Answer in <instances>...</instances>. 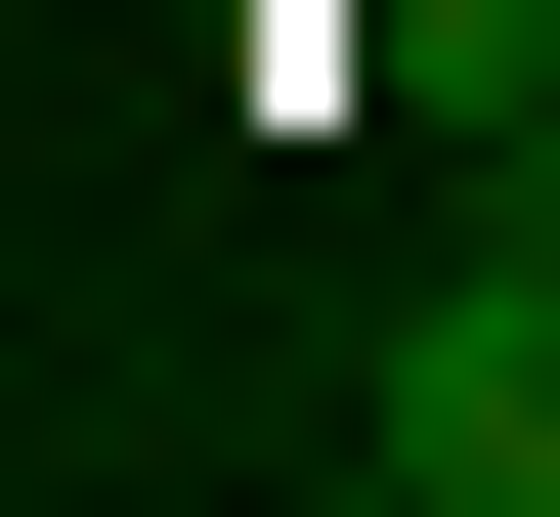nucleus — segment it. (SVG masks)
Segmentation results:
<instances>
[{
	"label": "nucleus",
	"mask_w": 560,
	"mask_h": 517,
	"mask_svg": "<svg viewBox=\"0 0 560 517\" xmlns=\"http://www.w3.org/2000/svg\"><path fill=\"white\" fill-rule=\"evenodd\" d=\"M346 474H388V517H560V259H475V302H431V345L346 388Z\"/></svg>",
	"instance_id": "nucleus-1"
},
{
	"label": "nucleus",
	"mask_w": 560,
	"mask_h": 517,
	"mask_svg": "<svg viewBox=\"0 0 560 517\" xmlns=\"http://www.w3.org/2000/svg\"><path fill=\"white\" fill-rule=\"evenodd\" d=\"M475 259H560V130H517V216H475Z\"/></svg>",
	"instance_id": "nucleus-2"
}]
</instances>
